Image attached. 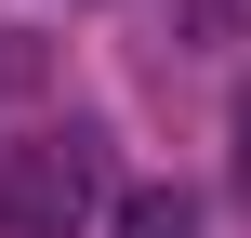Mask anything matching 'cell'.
<instances>
[{"label": "cell", "instance_id": "1", "mask_svg": "<svg viewBox=\"0 0 251 238\" xmlns=\"http://www.w3.org/2000/svg\"><path fill=\"white\" fill-rule=\"evenodd\" d=\"M119 212L106 199V132H26L13 159H0V238H93Z\"/></svg>", "mask_w": 251, "mask_h": 238}, {"label": "cell", "instance_id": "2", "mask_svg": "<svg viewBox=\"0 0 251 238\" xmlns=\"http://www.w3.org/2000/svg\"><path fill=\"white\" fill-rule=\"evenodd\" d=\"M106 238H199V199H185V185H132V199L106 212Z\"/></svg>", "mask_w": 251, "mask_h": 238}, {"label": "cell", "instance_id": "3", "mask_svg": "<svg viewBox=\"0 0 251 238\" xmlns=\"http://www.w3.org/2000/svg\"><path fill=\"white\" fill-rule=\"evenodd\" d=\"M185 26L199 40H251V0H185Z\"/></svg>", "mask_w": 251, "mask_h": 238}]
</instances>
